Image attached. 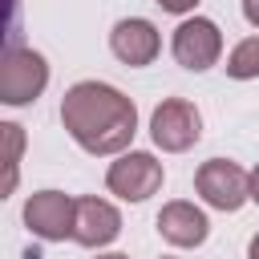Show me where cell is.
<instances>
[{
  "instance_id": "cell-1",
  "label": "cell",
  "mask_w": 259,
  "mask_h": 259,
  "mask_svg": "<svg viewBox=\"0 0 259 259\" xmlns=\"http://www.w3.org/2000/svg\"><path fill=\"white\" fill-rule=\"evenodd\" d=\"M61 121L73 134V142L89 154H117L130 146L138 130V109L130 97H121L113 85L81 81L61 101Z\"/></svg>"
},
{
  "instance_id": "cell-2",
  "label": "cell",
  "mask_w": 259,
  "mask_h": 259,
  "mask_svg": "<svg viewBox=\"0 0 259 259\" xmlns=\"http://www.w3.org/2000/svg\"><path fill=\"white\" fill-rule=\"evenodd\" d=\"M49 85V65L40 53L12 45L0 61V101L4 105H24L32 97H40V89Z\"/></svg>"
},
{
  "instance_id": "cell-3",
  "label": "cell",
  "mask_w": 259,
  "mask_h": 259,
  "mask_svg": "<svg viewBox=\"0 0 259 259\" xmlns=\"http://www.w3.org/2000/svg\"><path fill=\"white\" fill-rule=\"evenodd\" d=\"M194 186H198V194H202L210 206H219V210H239V206L251 198V174H243V170H239L235 162H227V158L202 162L198 174H194Z\"/></svg>"
},
{
  "instance_id": "cell-4",
  "label": "cell",
  "mask_w": 259,
  "mask_h": 259,
  "mask_svg": "<svg viewBox=\"0 0 259 259\" xmlns=\"http://www.w3.org/2000/svg\"><path fill=\"white\" fill-rule=\"evenodd\" d=\"M150 134H154V142H158L162 150L182 154V150H190V146L198 142V134H202L198 109H194L190 101H182V97H166V101L154 109V117H150Z\"/></svg>"
},
{
  "instance_id": "cell-5",
  "label": "cell",
  "mask_w": 259,
  "mask_h": 259,
  "mask_svg": "<svg viewBox=\"0 0 259 259\" xmlns=\"http://www.w3.org/2000/svg\"><path fill=\"white\" fill-rule=\"evenodd\" d=\"M105 186H109L113 194L130 198V202H142V198H150V194L162 186V162H154L150 154L134 150V154H125V158H117V162L109 166Z\"/></svg>"
},
{
  "instance_id": "cell-6",
  "label": "cell",
  "mask_w": 259,
  "mask_h": 259,
  "mask_svg": "<svg viewBox=\"0 0 259 259\" xmlns=\"http://www.w3.org/2000/svg\"><path fill=\"white\" fill-rule=\"evenodd\" d=\"M73 219H77V198L61 194V190H40L24 202V223L32 235L40 239H65L73 235Z\"/></svg>"
},
{
  "instance_id": "cell-7",
  "label": "cell",
  "mask_w": 259,
  "mask_h": 259,
  "mask_svg": "<svg viewBox=\"0 0 259 259\" xmlns=\"http://www.w3.org/2000/svg\"><path fill=\"white\" fill-rule=\"evenodd\" d=\"M219 53H223V36H219L214 20L194 16V20L178 24V32H174V61L182 69H194V73L210 69L219 61Z\"/></svg>"
},
{
  "instance_id": "cell-8",
  "label": "cell",
  "mask_w": 259,
  "mask_h": 259,
  "mask_svg": "<svg viewBox=\"0 0 259 259\" xmlns=\"http://www.w3.org/2000/svg\"><path fill=\"white\" fill-rule=\"evenodd\" d=\"M121 231V214L105 198H77V219H73V239L81 247H105Z\"/></svg>"
},
{
  "instance_id": "cell-9",
  "label": "cell",
  "mask_w": 259,
  "mask_h": 259,
  "mask_svg": "<svg viewBox=\"0 0 259 259\" xmlns=\"http://www.w3.org/2000/svg\"><path fill=\"white\" fill-rule=\"evenodd\" d=\"M158 28L150 24V20H117L113 24V32H109V49H113V57L117 61H125V65H150L154 57H158Z\"/></svg>"
},
{
  "instance_id": "cell-10",
  "label": "cell",
  "mask_w": 259,
  "mask_h": 259,
  "mask_svg": "<svg viewBox=\"0 0 259 259\" xmlns=\"http://www.w3.org/2000/svg\"><path fill=\"white\" fill-rule=\"evenodd\" d=\"M158 231H162V239L174 243V247H198V243L206 239L210 223H206V214H202L194 202H166L162 214H158Z\"/></svg>"
},
{
  "instance_id": "cell-11",
  "label": "cell",
  "mask_w": 259,
  "mask_h": 259,
  "mask_svg": "<svg viewBox=\"0 0 259 259\" xmlns=\"http://www.w3.org/2000/svg\"><path fill=\"white\" fill-rule=\"evenodd\" d=\"M0 138H4V186H0V194H12V186H16V166H20V150H24V134H20V125L4 121V125H0Z\"/></svg>"
},
{
  "instance_id": "cell-12",
  "label": "cell",
  "mask_w": 259,
  "mask_h": 259,
  "mask_svg": "<svg viewBox=\"0 0 259 259\" xmlns=\"http://www.w3.org/2000/svg\"><path fill=\"white\" fill-rule=\"evenodd\" d=\"M227 73L239 77V81L259 77V36H247V40H239V45L231 49V57H227Z\"/></svg>"
},
{
  "instance_id": "cell-13",
  "label": "cell",
  "mask_w": 259,
  "mask_h": 259,
  "mask_svg": "<svg viewBox=\"0 0 259 259\" xmlns=\"http://www.w3.org/2000/svg\"><path fill=\"white\" fill-rule=\"evenodd\" d=\"M158 4H162L166 12H190V8L198 4V0H158Z\"/></svg>"
},
{
  "instance_id": "cell-14",
  "label": "cell",
  "mask_w": 259,
  "mask_h": 259,
  "mask_svg": "<svg viewBox=\"0 0 259 259\" xmlns=\"http://www.w3.org/2000/svg\"><path fill=\"white\" fill-rule=\"evenodd\" d=\"M243 16H247V20L259 28V0H247V4H243Z\"/></svg>"
},
{
  "instance_id": "cell-15",
  "label": "cell",
  "mask_w": 259,
  "mask_h": 259,
  "mask_svg": "<svg viewBox=\"0 0 259 259\" xmlns=\"http://www.w3.org/2000/svg\"><path fill=\"white\" fill-rule=\"evenodd\" d=\"M251 198L259 202V166H255V174H251Z\"/></svg>"
},
{
  "instance_id": "cell-16",
  "label": "cell",
  "mask_w": 259,
  "mask_h": 259,
  "mask_svg": "<svg viewBox=\"0 0 259 259\" xmlns=\"http://www.w3.org/2000/svg\"><path fill=\"white\" fill-rule=\"evenodd\" d=\"M247 259H259V235L251 239V247H247Z\"/></svg>"
},
{
  "instance_id": "cell-17",
  "label": "cell",
  "mask_w": 259,
  "mask_h": 259,
  "mask_svg": "<svg viewBox=\"0 0 259 259\" xmlns=\"http://www.w3.org/2000/svg\"><path fill=\"white\" fill-rule=\"evenodd\" d=\"M97 259H125V255H97Z\"/></svg>"
}]
</instances>
